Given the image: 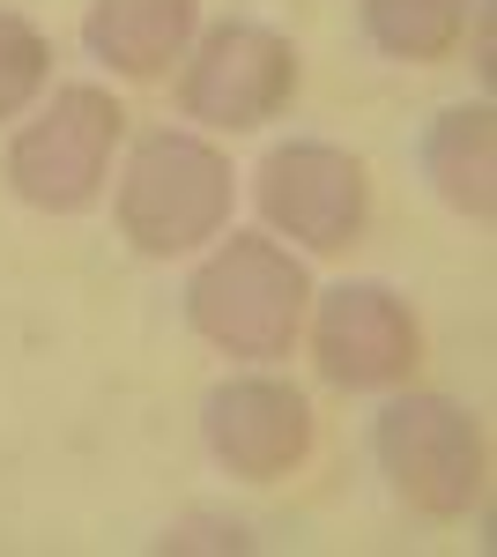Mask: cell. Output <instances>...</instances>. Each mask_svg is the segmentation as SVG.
Instances as JSON below:
<instances>
[{
    "instance_id": "cell-1",
    "label": "cell",
    "mask_w": 497,
    "mask_h": 557,
    "mask_svg": "<svg viewBox=\"0 0 497 557\" xmlns=\"http://www.w3.org/2000/svg\"><path fill=\"white\" fill-rule=\"evenodd\" d=\"M305 305H312V275L275 238H252V231H231L186 283L194 335L215 343L223 357H246V364L290 357L297 327H305Z\"/></svg>"
},
{
    "instance_id": "cell-2",
    "label": "cell",
    "mask_w": 497,
    "mask_h": 557,
    "mask_svg": "<svg viewBox=\"0 0 497 557\" xmlns=\"http://www.w3.org/2000/svg\"><path fill=\"white\" fill-rule=\"evenodd\" d=\"M231 194H238L231 157L208 149L201 134H141L120 178V231L149 260L194 253L201 238L231 223Z\"/></svg>"
},
{
    "instance_id": "cell-3",
    "label": "cell",
    "mask_w": 497,
    "mask_h": 557,
    "mask_svg": "<svg viewBox=\"0 0 497 557\" xmlns=\"http://www.w3.org/2000/svg\"><path fill=\"white\" fill-rule=\"evenodd\" d=\"M120 134H126V112L112 104V89H89V83L52 89V104L8 141V186H15V201H30L45 215H83L104 194Z\"/></svg>"
},
{
    "instance_id": "cell-4",
    "label": "cell",
    "mask_w": 497,
    "mask_h": 557,
    "mask_svg": "<svg viewBox=\"0 0 497 557\" xmlns=\"http://www.w3.org/2000/svg\"><path fill=\"white\" fill-rule=\"evenodd\" d=\"M372 454L394 498L431 520H460L483 498V424L446 394H394L372 424Z\"/></svg>"
},
{
    "instance_id": "cell-5",
    "label": "cell",
    "mask_w": 497,
    "mask_h": 557,
    "mask_svg": "<svg viewBox=\"0 0 497 557\" xmlns=\"http://www.w3.org/2000/svg\"><path fill=\"white\" fill-rule=\"evenodd\" d=\"M290 97H297V45L268 23H215L178 75V112L223 134L268 127Z\"/></svg>"
},
{
    "instance_id": "cell-6",
    "label": "cell",
    "mask_w": 497,
    "mask_h": 557,
    "mask_svg": "<svg viewBox=\"0 0 497 557\" xmlns=\"http://www.w3.org/2000/svg\"><path fill=\"white\" fill-rule=\"evenodd\" d=\"M252 194H260L268 231L297 238L305 253L357 246V231L372 215V178L334 141H283V149H268L260 172H252Z\"/></svg>"
},
{
    "instance_id": "cell-7",
    "label": "cell",
    "mask_w": 497,
    "mask_h": 557,
    "mask_svg": "<svg viewBox=\"0 0 497 557\" xmlns=\"http://www.w3.org/2000/svg\"><path fill=\"white\" fill-rule=\"evenodd\" d=\"M201 438L238 483H275L312 454V401L290 380L246 372L201 401Z\"/></svg>"
},
{
    "instance_id": "cell-8",
    "label": "cell",
    "mask_w": 497,
    "mask_h": 557,
    "mask_svg": "<svg viewBox=\"0 0 497 557\" xmlns=\"http://www.w3.org/2000/svg\"><path fill=\"white\" fill-rule=\"evenodd\" d=\"M415 312L386 283H334L312 320V357L334 386H394L415 372Z\"/></svg>"
},
{
    "instance_id": "cell-9",
    "label": "cell",
    "mask_w": 497,
    "mask_h": 557,
    "mask_svg": "<svg viewBox=\"0 0 497 557\" xmlns=\"http://www.w3.org/2000/svg\"><path fill=\"white\" fill-rule=\"evenodd\" d=\"M194 23H201V0H89L83 45L112 75L157 83V75H171V60H186Z\"/></svg>"
},
{
    "instance_id": "cell-10",
    "label": "cell",
    "mask_w": 497,
    "mask_h": 557,
    "mask_svg": "<svg viewBox=\"0 0 497 557\" xmlns=\"http://www.w3.org/2000/svg\"><path fill=\"white\" fill-rule=\"evenodd\" d=\"M423 178L431 194L468 223H490L497 215V120L490 104H453L438 112L423 134Z\"/></svg>"
},
{
    "instance_id": "cell-11",
    "label": "cell",
    "mask_w": 497,
    "mask_h": 557,
    "mask_svg": "<svg viewBox=\"0 0 497 557\" xmlns=\"http://www.w3.org/2000/svg\"><path fill=\"white\" fill-rule=\"evenodd\" d=\"M475 0H364V38L386 60H446Z\"/></svg>"
},
{
    "instance_id": "cell-12",
    "label": "cell",
    "mask_w": 497,
    "mask_h": 557,
    "mask_svg": "<svg viewBox=\"0 0 497 557\" xmlns=\"http://www.w3.org/2000/svg\"><path fill=\"white\" fill-rule=\"evenodd\" d=\"M45 75H52V45H45V30L0 8V120L30 112V97L45 89Z\"/></svg>"
},
{
    "instance_id": "cell-13",
    "label": "cell",
    "mask_w": 497,
    "mask_h": 557,
    "mask_svg": "<svg viewBox=\"0 0 497 557\" xmlns=\"http://www.w3.org/2000/svg\"><path fill=\"white\" fill-rule=\"evenodd\" d=\"M157 550H164V557H178V550H252V535L238 528V520L194 513V520H178V528H164V535H157Z\"/></svg>"
}]
</instances>
